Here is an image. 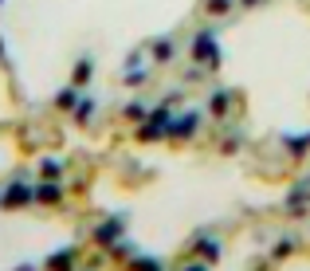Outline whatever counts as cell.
<instances>
[{
    "label": "cell",
    "mask_w": 310,
    "mask_h": 271,
    "mask_svg": "<svg viewBox=\"0 0 310 271\" xmlns=\"http://www.w3.org/2000/svg\"><path fill=\"white\" fill-rule=\"evenodd\" d=\"M114 236H118V228H114V224H106V228H99V240H103V244H106V240H114Z\"/></svg>",
    "instance_id": "3957f363"
},
{
    "label": "cell",
    "mask_w": 310,
    "mask_h": 271,
    "mask_svg": "<svg viewBox=\"0 0 310 271\" xmlns=\"http://www.w3.org/2000/svg\"><path fill=\"white\" fill-rule=\"evenodd\" d=\"M212 110H216V114H224V110H228V95H220V91H216V95H212Z\"/></svg>",
    "instance_id": "6da1fadb"
},
{
    "label": "cell",
    "mask_w": 310,
    "mask_h": 271,
    "mask_svg": "<svg viewBox=\"0 0 310 271\" xmlns=\"http://www.w3.org/2000/svg\"><path fill=\"white\" fill-rule=\"evenodd\" d=\"M24 201H28V189H12L8 193V205H24Z\"/></svg>",
    "instance_id": "7a4b0ae2"
},
{
    "label": "cell",
    "mask_w": 310,
    "mask_h": 271,
    "mask_svg": "<svg viewBox=\"0 0 310 271\" xmlns=\"http://www.w3.org/2000/svg\"><path fill=\"white\" fill-rule=\"evenodd\" d=\"M193 271H201V268H193Z\"/></svg>",
    "instance_id": "277c9868"
}]
</instances>
